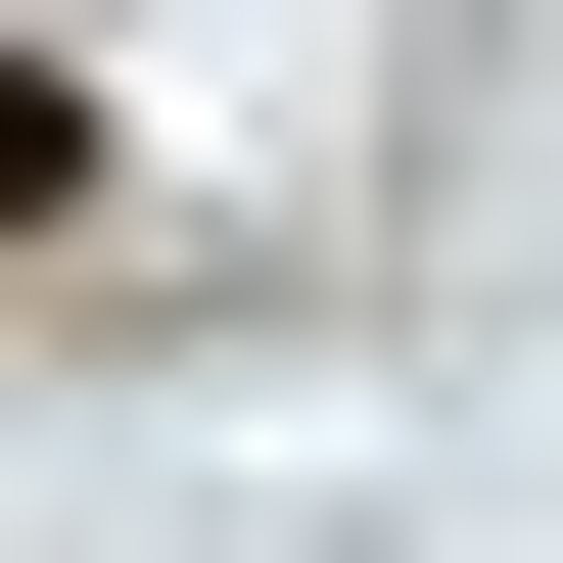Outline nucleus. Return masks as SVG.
Segmentation results:
<instances>
[{
  "instance_id": "obj_1",
  "label": "nucleus",
  "mask_w": 563,
  "mask_h": 563,
  "mask_svg": "<svg viewBox=\"0 0 563 563\" xmlns=\"http://www.w3.org/2000/svg\"><path fill=\"white\" fill-rule=\"evenodd\" d=\"M0 235H95V95H47V47H0Z\"/></svg>"
}]
</instances>
